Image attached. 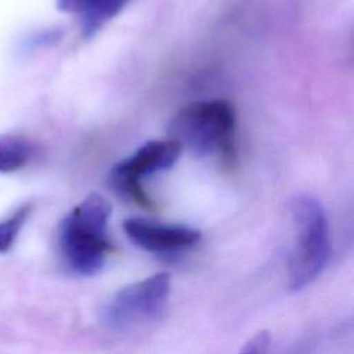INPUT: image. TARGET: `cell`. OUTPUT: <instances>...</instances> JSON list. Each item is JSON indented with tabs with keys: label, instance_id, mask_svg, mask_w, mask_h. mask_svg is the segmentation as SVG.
Masks as SVG:
<instances>
[{
	"label": "cell",
	"instance_id": "obj_1",
	"mask_svg": "<svg viewBox=\"0 0 354 354\" xmlns=\"http://www.w3.org/2000/svg\"><path fill=\"white\" fill-rule=\"evenodd\" d=\"M109 216V202L98 194H91L61 220L58 249L72 274L91 277L104 267L113 249L106 234Z\"/></svg>",
	"mask_w": 354,
	"mask_h": 354
},
{
	"label": "cell",
	"instance_id": "obj_2",
	"mask_svg": "<svg viewBox=\"0 0 354 354\" xmlns=\"http://www.w3.org/2000/svg\"><path fill=\"white\" fill-rule=\"evenodd\" d=\"M170 138L199 156L227 158L234 151L235 111L225 100L196 101L183 106L169 124Z\"/></svg>",
	"mask_w": 354,
	"mask_h": 354
},
{
	"label": "cell",
	"instance_id": "obj_3",
	"mask_svg": "<svg viewBox=\"0 0 354 354\" xmlns=\"http://www.w3.org/2000/svg\"><path fill=\"white\" fill-rule=\"evenodd\" d=\"M296 242L289 260V288L301 290L325 268L330 254L328 218L313 196L297 195L290 203Z\"/></svg>",
	"mask_w": 354,
	"mask_h": 354
},
{
	"label": "cell",
	"instance_id": "obj_4",
	"mask_svg": "<svg viewBox=\"0 0 354 354\" xmlns=\"http://www.w3.org/2000/svg\"><path fill=\"white\" fill-rule=\"evenodd\" d=\"M181 149L180 144L171 138L148 141L109 170L108 184L123 199L149 209L152 199L142 188L141 178L173 166Z\"/></svg>",
	"mask_w": 354,
	"mask_h": 354
},
{
	"label": "cell",
	"instance_id": "obj_5",
	"mask_svg": "<svg viewBox=\"0 0 354 354\" xmlns=\"http://www.w3.org/2000/svg\"><path fill=\"white\" fill-rule=\"evenodd\" d=\"M170 295V275L158 272L116 292L104 306V324L116 330L129 329L156 318Z\"/></svg>",
	"mask_w": 354,
	"mask_h": 354
},
{
	"label": "cell",
	"instance_id": "obj_6",
	"mask_svg": "<svg viewBox=\"0 0 354 354\" xmlns=\"http://www.w3.org/2000/svg\"><path fill=\"white\" fill-rule=\"evenodd\" d=\"M127 238L149 253L173 254L194 246L201 232L187 225L165 224L142 217H130L123 221Z\"/></svg>",
	"mask_w": 354,
	"mask_h": 354
},
{
	"label": "cell",
	"instance_id": "obj_7",
	"mask_svg": "<svg viewBox=\"0 0 354 354\" xmlns=\"http://www.w3.org/2000/svg\"><path fill=\"white\" fill-rule=\"evenodd\" d=\"M129 0H57V8L62 12L80 17L82 33L93 36L109 19L118 15Z\"/></svg>",
	"mask_w": 354,
	"mask_h": 354
},
{
	"label": "cell",
	"instance_id": "obj_8",
	"mask_svg": "<svg viewBox=\"0 0 354 354\" xmlns=\"http://www.w3.org/2000/svg\"><path fill=\"white\" fill-rule=\"evenodd\" d=\"M32 144L14 134H0V173H12L22 169L32 158Z\"/></svg>",
	"mask_w": 354,
	"mask_h": 354
},
{
	"label": "cell",
	"instance_id": "obj_9",
	"mask_svg": "<svg viewBox=\"0 0 354 354\" xmlns=\"http://www.w3.org/2000/svg\"><path fill=\"white\" fill-rule=\"evenodd\" d=\"M30 213L32 205L25 203L19 206L8 218L0 221V253H6L12 248Z\"/></svg>",
	"mask_w": 354,
	"mask_h": 354
},
{
	"label": "cell",
	"instance_id": "obj_10",
	"mask_svg": "<svg viewBox=\"0 0 354 354\" xmlns=\"http://www.w3.org/2000/svg\"><path fill=\"white\" fill-rule=\"evenodd\" d=\"M270 343H271L270 333L267 330H261L254 336H252L245 343L239 354H267L270 348Z\"/></svg>",
	"mask_w": 354,
	"mask_h": 354
},
{
	"label": "cell",
	"instance_id": "obj_11",
	"mask_svg": "<svg viewBox=\"0 0 354 354\" xmlns=\"http://www.w3.org/2000/svg\"><path fill=\"white\" fill-rule=\"evenodd\" d=\"M59 37H61V30H58V29L46 30V32H41L37 36L32 37L29 40V46L37 47V46H43V44H51V43H55L57 40H59Z\"/></svg>",
	"mask_w": 354,
	"mask_h": 354
}]
</instances>
